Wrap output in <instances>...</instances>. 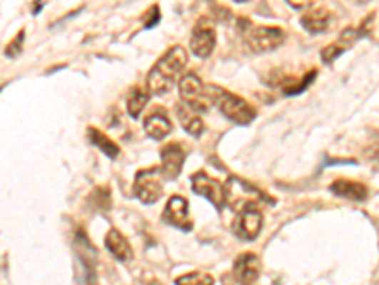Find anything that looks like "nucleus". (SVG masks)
<instances>
[{"mask_svg": "<svg viewBox=\"0 0 379 285\" xmlns=\"http://www.w3.org/2000/svg\"><path fill=\"white\" fill-rule=\"evenodd\" d=\"M188 63V54L182 46H173L165 51V56L156 63L154 69L148 73L146 88L148 94L163 95L175 86V80L184 73Z\"/></svg>", "mask_w": 379, "mask_h": 285, "instance_id": "obj_1", "label": "nucleus"}, {"mask_svg": "<svg viewBox=\"0 0 379 285\" xmlns=\"http://www.w3.org/2000/svg\"><path fill=\"white\" fill-rule=\"evenodd\" d=\"M211 95H213V105L218 106L220 112L237 126H248L256 120L254 106L248 105L239 95L230 94L216 86H211Z\"/></svg>", "mask_w": 379, "mask_h": 285, "instance_id": "obj_2", "label": "nucleus"}, {"mask_svg": "<svg viewBox=\"0 0 379 285\" xmlns=\"http://www.w3.org/2000/svg\"><path fill=\"white\" fill-rule=\"evenodd\" d=\"M266 200H268V196L262 190H258L247 181L237 179V177H231L228 181V185L224 186V201H228L231 209H236L239 213L245 211V209H253L258 201Z\"/></svg>", "mask_w": 379, "mask_h": 285, "instance_id": "obj_3", "label": "nucleus"}, {"mask_svg": "<svg viewBox=\"0 0 379 285\" xmlns=\"http://www.w3.org/2000/svg\"><path fill=\"white\" fill-rule=\"evenodd\" d=\"M178 91L184 101V105L198 112L209 111L213 105V95H211V86H203L198 74H184L178 82Z\"/></svg>", "mask_w": 379, "mask_h": 285, "instance_id": "obj_4", "label": "nucleus"}, {"mask_svg": "<svg viewBox=\"0 0 379 285\" xmlns=\"http://www.w3.org/2000/svg\"><path fill=\"white\" fill-rule=\"evenodd\" d=\"M286 34L283 29L271 27V25H260V27H253L245 36L248 50L254 54H268L285 44Z\"/></svg>", "mask_w": 379, "mask_h": 285, "instance_id": "obj_5", "label": "nucleus"}, {"mask_svg": "<svg viewBox=\"0 0 379 285\" xmlns=\"http://www.w3.org/2000/svg\"><path fill=\"white\" fill-rule=\"evenodd\" d=\"M216 46V33L215 25L209 19H199L192 31V39H190V48H192L193 56L198 57H209Z\"/></svg>", "mask_w": 379, "mask_h": 285, "instance_id": "obj_6", "label": "nucleus"}, {"mask_svg": "<svg viewBox=\"0 0 379 285\" xmlns=\"http://www.w3.org/2000/svg\"><path fill=\"white\" fill-rule=\"evenodd\" d=\"M260 278V259L254 253H245L237 257L233 272L228 280L233 285H256Z\"/></svg>", "mask_w": 379, "mask_h": 285, "instance_id": "obj_7", "label": "nucleus"}, {"mask_svg": "<svg viewBox=\"0 0 379 285\" xmlns=\"http://www.w3.org/2000/svg\"><path fill=\"white\" fill-rule=\"evenodd\" d=\"M163 221L178 230H192V221L188 215V201L182 196H171L163 209Z\"/></svg>", "mask_w": 379, "mask_h": 285, "instance_id": "obj_8", "label": "nucleus"}, {"mask_svg": "<svg viewBox=\"0 0 379 285\" xmlns=\"http://www.w3.org/2000/svg\"><path fill=\"white\" fill-rule=\"evenodd\" d=\"M192 186L193 192L199 196H203L207 200L216 207V209H222L224 206V186L220 185L218 181L209 177L207 174H196L192 177Z\"/></svg>", "mask_w": 379, "mask_h": 285, "instance_id": "obj_9", "label": "nucleus"}, {"mask_svg": "<svg viewBox=\"0 0 379 285\" xmlns=\"http://www.w3.org/2000/svg\"><path fill=\"white\" fill-rule=\"evenodd\" d=\"M135 192H137L138 200L144 204H156L163 194V189L152 171H138L137 179H135Z\"/></svg>", "mask_w": 379, "mask_h": 285, "instance_id": "obj_10", "label": "nucleus"}, {"mask_svg": "<svg viewBox=\"0 0 379 285\" xmlns=\"http://www.w3.org/2000/svg\"><path fill=\"white\" fill-rule=\"evenodd\" d=\"M184 158L186 154L182 151V146L176 143H171L161 149V174L165 179H176L181 175Z\"/></svg>", "mask_w": 379, "mask_h": 285, "instance_id": "obj_11", "label": "nucleus"}, {"mask_svg": "<svg viewBox=\"0 0 379 285\" xmlns=\"http://www.w3.org/2000/svg\"><path fill=\"white\" fill-rule=\"evenodd\" d=\"M262 224H264V219H262V213L256 207L245 209V211H241L239 219H237L236 232L243 240H256L260 230H262Z\"/></svg>", "mask_w": 379, "mask_h": 285, "instance_id": "obj_12", "label": "nucleus"}, {"mask_svg": "<svg viewBox=\"0 0 379 285\" xmlns=\"http://www.w3.org/2000/svg\"><path fill=\"white\" fill-rule=\"evenodd\" d=\"M171 129H173V124L163 109H156L154 112H150L148 116L144 118V131L150 139H165L171 134Z\"/></svg>", "mask_w": 379, "mask_h": 285, "instance_id": "obj_13", "label": "nucleus"}, {"mask_svg": "<svg viewBox=\"0 0 379 285\" xmlns=\"http://www.w3.org/2000/svg\"><path fill=\"white\" fill-rule=\"evenodd\" d=\"M330 11L326 10L325 6H315V8H309L305 14L302 16L300 23L302 27L311 34H320L328 31L330 27Z\"/></svg>", "mask_w": 379, "mask_h": 285, "instance_id": "obj_14", "label": "nucleus"}, {"mask_svg": "<svg viewBox=\"0 0 379 285\" xmlns=\"http://www.w3.org/2000/svg\"><path fill=\"white\" fill-rule=\"evenodd\" d=\"M330 190H332L335 196H341V198L351 201H364L368 198V189H366L363 183H357V181L338 179L330 185Z\"/></svg>", "mask_w": 379, "mask_h": 285, "instance_id": "obj_15", "label": "nucleus"}, {"mask_svg": "<svg viewBox=\"0 0 379 285\" xmlns=\"http://www.w3.org/2000/svg\"><path fill=\"white\" fill-rule=\"evenodd\" d=\"M105 246L106 249L114 255V259H118L120 263H129V261H133V251L131 246H129V241L126 240V236L121 234V232H118L116 229H112L108 234H106Z\"/></svg>", "mask_w": 379, "mask_h": 285, "instance_id": "obj_16", "label": "nucleus"}, {"mask_svg": "<svg viewBox=\"0 0 379 285\" xmlns=\"http://www.w3.org/2000/svg\"><path fill=\"white\" fill-rule=\"evenodd\" d=\"M176 114H178V120L182 122L184 129H186L188 134L192 135V137H199V135L203 134L205 124L199 116L198 111H193L188 105H178L176 106Z\"/></svg>", "mask_w": 379, "mask_h": 285, "instance_id": "obj_17", "label": "nucleus"}, {"mask_svg": "<svg viewBox=\"0 0 379 285\" xmlns=\"http://www.w3.org/2000/svg\"><path fill=\"white\" fill-rule=\"evenodd\" d=\"M150 94L148 90H144V88H133L129 91V97H127V111L131 114V118H138L141 116V112L144 111V106L148 105Z\"/></svg>", "mask_w": 379, "mask_h": 285, "instance_id": "obj_18", "label": "nucleus"}, {"mask_svg": "<svg viewBox=\"0 0 379 285\" xmlns=\"http://www.w3.org/2000/svg\"><path fill=\"white\" fill-rule=\"evenodd\" d=\"M89 141H91V143H94L99 151L105 152L106 156L112 158V160L120 154V146L116 145L114 141L110 139V137H106L103 131H99V129L89 128Z\"/></svg>", "mask_w": 379, "mask_h": 285, "instance_id": "obj_19", "label": "nucleus"}, {"mask_svg": "<svg viewBox=\"0 0 379 285\" xmlns=\"http://www.w3.org/2000/svg\"><path fill=\"white\" fill-rule=\"evenodd\" d=\"M176 285H215L213 276L203 274V272H193V274L182 276L175 281Z\"/></svg>", "mask_w": 379, "mask_h": 285, "instance_id": "obj_20", "label": "nucleus"}, {"mask_svg": "<svg viewBox=\"0 0 379 285\" xmlns=\"http://www.w3.org/2000/svg\"><path fill=\"white\" fill-rule=\"evenodd\" d=\"M347 48L343 44H340V42H334V44L326 46L325 50H323V54H320V57H323V61L328 63V65H332V63L338 59V57L345 51Z\"/></svg>", "mask_w": 379, "mask_h": 285, "instance_id": "obj_21", "label": "nucleus"}, {"mask_svg": "<svg viewBox=\"0 0 379 285\" xmlns=\"http://www.w3.org/2000/svg\"><path fill=\"white\" fill-rule=\"evenodd\" d=\"M23 42H25V31H19L17 36L11 40L10 44L6 46V56L8 57H17L23 51Z\"/></svg>", "mask_w": 379, "mask_h": 285, "instance_id": "obj_22", "label": "nucleus"}, {"mask_svg": "<svg viewBox=\"0 0 379 285\" xmlns=\"http://www.w3.org/2000/svg\"><path fill=\"white\" fill-rule=\"evenodd\" d=\"M161 19V14H160V8L158 6H154L152 10H150V14L146 16V23H144V27H154V25H158Z\"/></svg>", "mask_w": 379, "mask_h": 285, "instance_id": "obj_23", "label": "nucleus"}, {"mask_svg": "<svg viewBox=\"0 0 379 285\" xmlns=\"http://www.w3.org/2000/svg\"><path fill=\"white\" fill-rule=\"evenodd\" d=\"M286 2H288V4H290L292 8H298V10H300V8H305V6L311 4V0H286Z\"/></svg>", "mask_w": 379, "mask_h": 285, "instance_id": "obj_24", "label": "nucleus"}, {"mask_svg": "<svg viewBox=\"0 0 379 285\" xmlns=\"http://www.w3.org/2000/svg\"><path fill=\"white\" fill-rule=\"evenodd\" d=\"M360 4H368V2H372V0H358Z\"/></svg>", "mask_w": 379, "mask_h": 285, "instance_id": "obj_25", "label": "nucleus"}, {"mask_svg": "<svg viewBox=\"0 0 379 285\" xmlns=\"http://www.w3.org/2000/svg\"><path fill=\"white\" fill-rule=\"evenodd\" d=\"M237 2H245V0H237Z\"/></svg>", "mask_w": 379, "mask_h": 285, "instance_id": "obj_26", "label": "nucleus"}]
</instances>
